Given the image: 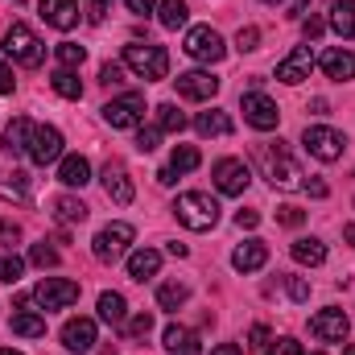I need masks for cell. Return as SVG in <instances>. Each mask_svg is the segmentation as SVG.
Masks as SVG:
<instances>
[{
	"instance_id": "1",
	"label": "cell",
	"mask_w": 355,
	"mask_h": 355,
	"mask_svg": "<svg viewBox=\"0 0 355 355\" xmlns=\"http://www.w3.org/2000/svg\"><path fill=\"white\" fill-rule=\"evenodd\" d=\"M257 166H261V174L268 178L272 190H297V186L306 182L302 166H297L293 153L285 149V141H265V145H257Z\"/></svg>"
},
{
	"instance_id": "2",
	"label": "cell",
	"mask_w": 355,
	"mask_h": 355,
	"mask_svg": "<svg viewBox=\"0 0 355 355\" xmlns=\"http://www.w3.org/2000/svg\"><path fill=\"white\" fill-rule=\"evenodd\" d=\"M174 215L178 223L190 227V232H211L219 223V202L211 194H202V190H186V194H178Z\"/></svg>"
},
{
	"instance_id": "3",
	"label": "cell",
	"mask_w": 355,
	"mask_h": 355,
	"mask_svg": "<svg viewBox=\"0 0 355 355\" xmlns=\"http://www.w3.org/2000/svg\"><path fill=\"white\" fill-rule=\"evenodd\" d=\"M124 67H128L137 79L157 83V79L170 75V54H166L162 46H149V42H128V46H124Z\"/></svg>"
},
{
	"instance_id": "4",
	"label": "cell",
	"mask_w": 355,
	"mask_h": 355,
	"mask_svg": "<svg viewBox=\"0 0 355 355\" xmlns=\"http://www.w3.org/2000/svg\"><path fill=\"white\" fill-rule=\"evenodd\" d=\"M4 54H8L12 62H21V67H42V62H46L42 37H37L29 25H21V21L8 25V33H4Z\"/></svg>"
},
{
	"instance_id": "5",
	"label": "cell",
	"mask_w": 355,
	"mask_h": 355,
	"mask_svg": "<svg viewBox=\"0 0 355 355\" xmlns=\"http://www.w3.org/2000/svg\"><path fill=\"white\" fill-rule=\"evenodd\" d=\"M132 236H137V232H132V223H124V219H120V223H107V227H103V232L91 240V252H95V261H103V265H116V261L128 252Z\"/></svg>"
},
{
	"instance_id": "6",
	"label": "cell",
	"mask_w": 355,
	"mask_h": 355,
	"mask_svg": "<svg viewBox=\"0 0 355 355\" xmlns=\"http://www.w3.org/2000/svg\"><path fill=\"white\" fill-rule=\"evenodd\" d=\"M62 132L54 128V124H33V132H29V149H25V157L33 162V166H54V162H62Z\"/></svg>"
},
{
	"instance_id": "7",
	"label": "cell",
	"mask_w": 355,
	"mask_h": 355,
	"mask_svg": "<svg viewBox=\"0 0 355 355\" xmlns=\"http://www.w3.org/2000/svg\"><path fill=\"white\" fill-rule=\"evenodd\" d=\"M33 302H37L46 314H50V310H67V306L79 302V285L67 281V277H42L37 289H33Z\"/></svg>"
},
{
	"instance_id": "8",
	"label": "cell",
	"mask_w": 355,
	"mask_h": 355,
	"mask_svg": "<svg viewBox=\"0 0 355 355\" xmlns=\"http://www.w3.org/2000/svg\"><path fill=\"white\" fill-rule=\"evenodd\" d=\"M194 62H223V54H227V46H223V37L211 29V25H194L190 33H186V46H182Z\"/></svg>"
},
{
	"instance_id": "9",
	"label": "cell",
	"mask_w": 355,
	"mask_h": 355,
	"mask_svg": "<svg viewBox=\"0 0 355 355\" xmlns=\"http://www.w3.org/2000/svg\"><path fill=\"white\" fill-rule=\"evenodd\" d=\"M103 120L112 128H137L145 120V95L141 91H128V95H116L112 103H103Z\"/></svg>"
},
{
	"instance_id": "10",
	"label": "cell",
	"mask_w": 355,
	"mask_h": 355,
	"mask_svg": "<svg viewBox=\"0 0 355 355\" xmlns=\"http://www.w3.org/2000/svg\"><path fill=\"white\" fill-rule=\"evenodd\" d=\"M302 145H306L310 157H318V162H339L343 149H347V137L335 132V128H327V124H314V128H306Z\"/></svg>"
},
{
	"instance_id": "11",
	"label": "cell",
	"mask_w": 355,
	"mask_h": 355,
	"mask_svg": "<svg viewBox=\"0 0 355 355\" xmlns=\"http://www.w3.org/2000/svg\"><path fill=\"white\" fill-rule=\"evenodd\" d=\"M211 178H215V190H219V194L236 198V194H244V190H248L252 170H248V162H240V157H223V162H215Z\"/></svg>"
},
{
	"instance_id": "12",
	"label": "cell",
	"mask_w": 355,
	"mask_h": 355,
	"mask_svg": "<svg viewBox=\"0 0 355 355\" xmlns=\"http://www.w3.org/2000/svg\"><path fill=\"white\" fill-rule=\"evenodd\" d=\"M310 71H314V50H310V46H297V50H289V54L277 62V79H281V83H289V87L306 83V79H310Z\"/></svg>"
},
{
	"instance_id": "13",
	"label": "cell",
	"mask_w": 355,
	"mask_h": 355,
	"mask_svg": "<svg viewBox=\"0 0 355 355\" xmlns=\"http://www.w3.org/2000/svg\"><path fill=\"white\" fill-rule=\"evenodd\" d=\"M347 331H352V322H347L343 310H318V314L310 318V335L322 339V343H343Z\"/></svg>"
},
{
	"instance_id": "14",
	"label": "cell",
	"mask_w": 355,
	"mask_h": 355,
	"mask_svg": "<svg viewBox=\"0 0 355 355\" xmlns=\"http://www.w3.org/2000/svg\"><path fill=\"white\" fill-rule=\"evenodd\" d=\"M103 190H107V198H112V202H120V207H128V202H132V198H137V186H132V178H128V170H124V162H116V157H112V162H107V166H103Z\"/></svg>"
},
{
	"instance_id": "15",
	"label": "cell",
	"mask_w": 355,
	"mask_h": 355,
	"mask_svg": "<svg viewBox=\"0 0 355 355\" xmlns=\"http://www.w3.org/2000/svg\"><path fill=\"white\" fill-rule=\"evenodd\" d=\"M240 107H244V120H248L252 128H261V132H268V128H277V120H281L277 103H272L268 95H261V91H248Z\"/></svg>"
},
{
	"instance_id": "16",
	"label": "cell",
	"mask_w": 355,
	"mask_h": 355,
	"mask_svg": "<svg viewBox=\"0 0 355 355\" xmlns=\"http://www.w3.org/2000/svg\"><path fill=\"white\" fill-rule=\"evenodd\" d=\"M174 83H178V95L182 99H194V103L215 99V91H219V79L211 71H186V75H178Z\"/></svg>"
},
{
	"instance_id": "17",
	"label": "cell",
	"mask_w": 355,
	"mask_h": 355,
	"mask_svg": "<svg viewBox=\"0 0 355 355\" xmlns=\"http://www.w3.org/2000/svg\"><path fill=\"white\" fill-rule=\"evenodd\" d=\"M37 12L50 29H75L79 25V0H37Z\"/></svg>"
},
{
	"instance_id": "18",
	"label": "cell",
	"mask_w": 355,
	"mask_h": 355,
	"mask_svg": "<svg viewBox=\"0 0 355 355\" xmlns=\"http://www.w3.org/2000/svg\"><path fill=\"white\" fill-rule=\"evenodd\" d=\"M318 67H322V71H327V79H335V83L355 79V54H352V50H343V46H331V50L318 58Z\"/></svg>"
},
{
	"instance_id": "19",
	"label": "cell",
	"mask_w": 355,
	"mask_h": 355,
	"mask_svg": "<svg viewBox=\"0 0 355 355\" xmlns=\"http://www.w3.org/2000/svg\"><path fill=\"white\" fill-rule=\"evenodd\" d=\"M62 347L75 355H83L95 347V322L91 318H71L67 327H62Z\"/></svg>"
},
{
	"instance_id": "20",
	"label": "cell",
	"mask_w": 355,
	"mask_h": 355,
	"mask_svg": "<svg viewBox=\"0 0 355 355\" xmlns=\"http://www.w3.org/2000/svg\"><path fill=\"white\" fill-rule=\"evenodd\" d=\"M268 265V248L265 240H244L236 252H232V268L236 272H257V268Z\"/></svg>"
},
{
	"instance_id": "21",
	"label": "cell",
	"mask_w": 355,
	"mask_h": 355,
	"mask_svg": "<svg viewBox=\"0 0 355 355\" xmlns=\"http://www.w3.org/2000/svg\"><path fill=\"white\" fill-rule=\"evenodd\" d=\"M162 347H166L170 355H202V347H198V335H194L190 327H178V322H170V327H166Z\"/></svg>"
},
{
	"instance_id": "22",
	"label": "cell",
	"mask_w": 355,
	"mask_h": 355,
	"mask_svg": "<svg viewBox=\"0 0 355 355\" xmlns=\"http://www.w3.org/2000/svg\"><path fill=\"white\" fill-rule=\"evenodd\" d=\"M95 306H99V322H107V327H124V322H128V302H124V293L103 289Z\"/></svg>"
},
{
	"instance_id": "23",
	"label": "cell",
	"mask_w": 355,
	"mask_h": 355,
	"mask_svg": "<svg viewBox=\"0 0 355 355\" xmlns=\"http://www.w3.org/2000/svg\"><path fill=\"white\" fill-rule=\"evenodd\" d=\"M58 182H62V186H87L91 162L83 153H62V162H58Z\"/></svg>"
},
{
	"instance_id": "24",
	"label": "cell",
	"mask_w": 355,
	"mask_h": 355,
	"mask_svg": "<svg viewBox=\"0 0 355 355\" xmlns=\"http://www.w3.org/2000/svg\"><path fill=\"white\" fill-rule=\"evenodd\" d=\"M157 268H162V252H157V248H137V252H128V277H132V281H149V277H157Z\"/></svg>"
},
{
	"instance_id": "25",
	"label": "cell",
	"mask_w": 355,
	"mask_h": 355,
	"mask_svg": "<svg viewBox=\"0 0 355 355\" xmlns=\"http://www.w3.org/2000/svg\"><path fill=\"white\" fill-rule=\"evenodd\" d=\"M194 132L198 137H232V116L211 107V112H198L194 116Z\"/></svg>"
},
{
	"instance_id": "26",
	"label": "cell",
	"mask_w": 355,
	"mask_h": 355,
	"mask_svg": "<svg viewBox=\"0 0 355 355\" xmlns=\"http://www.w3.org/2000/svg\"><path fill=\"white\" fill-rule=\"evenodd\" d=\"M29 132H33V120L17 116V120L4 128V153H8V157H25V149H29Z\"/></svg>"
},
{
	"instance_id": "27",
	"label": "cell",
	"mask_w": 355,
	"mask_h": 355,
	"mask_svg": "<svg viewBox=\"0 0 355 355\" xmlns=\"http://www.w3.org/2000/svg\"><path fill=\"white\" fill-rule=\"evenodd\" d=\"M293 261L297 265H310V268H318L322 261H327V244L322 240H314V236H302V240H293Z\"/></svg>"
},
{
	"instance_id": "28",
	"label": "cell",
	"mask_w": 355,
	"mask_h": 355,
	"mask_svg": "<svg viewBox=\"0 0 355 355\" xmlns=\"http://www.w3.org/2000/svg\"><path fill=\"white\" fill-rule=\"evenodd\" d=\"M331 29L339 37H355V0H335L331 4Z\"/></svg>"
},
{
	"instance_id": "29",
	"label": "cell",
	"mask_w": 355,
	"mask_h": 355,
	"mask_svg": "<svg viewBox=\"0 0 355 355\" xmlns=\"http://www.w3.org/2000/svg\"><path fill=\"white\" fill-rule=\"evenodd\" d=\"M0 198H12V202H29V198H33V186H29V174L12 170L8 178H0Z\"/></svg>"
},
{
	"instance_id": "30",
	"label": "cell",
	"mask_w": 355,
	"mask_h": 355,
	"mask_svg": "<svg viewBox=\"0 0 355 355\" xmlns=\"http://www.w3.org/2000/svg\"><path fill=\"white\" fill-rule=\"evenodd\" d=\"M12 335H21V339H42V335H46V318L33 314V310H21V314H12Z\"/></svg>"
},
{
	"instance_id": "31",
	"label": "cell",
	"mask_w": 355,
	"mask_h": 355,
	"mask_svg": "<svg viewBox=\"0 0 355 355\" xmlns=\"http://www.w3.org/2000/svg\"><path fill=\"white\" fill-rule=\"evenodd\" d=\"M54 215L62 219V223H83L91 215V207L83 198H71V194H62V198H54Z\"/></svg>"
},
{
	"instance_id": "32",
	"label": "cell",
	"mask_w": 355,
	"mask_h": 355,
	"mask_svg": "<svg viewBox=\"0 0 355 355\" xmlns=\"http://www.w3.org/2000/svg\"><path fill=\"white\" fill-rule=\"evenodd\" d=\"M50 87L58 91L62 99H79V95H83V83H79V75H75V71H67V67H58V71L50 75Z\"/></svg>"
},
{
	"instance_id": "33",
	"label": "cell",
	"mask_w": 355,
	"mask_h": 355,
	"mask_svg": "<svg viewBox=\"0 0 355 355\" xmlns=\"http://www.w3.org/2000/svg\"><path fill=\"white\" fill-rule=\"evenodd\" d=\"M186 12H190L186 0H162V4H157V21H162L166 29H182V25H186Z\"/></svg>"
},
{
	"instance_id": "34",
	"label": "cell",
	"mask_w": 355,
	"mask_h": 355,
	"mask_svg": "<svg viewBox=\"0 0 355 355\" xmlns=\"http://www.w3.org/2000/svg\"><path fill=\"white\" fill-rule=\"evenodd\" d=\"M186 297H190V289H186L182 281H166V285L157 289V306H162V310H178V306H186Z\"/></svg>"
},
{
	"instance_id": "35",
	"label": "cell",
	"mask_w": 355,
	"mask_h": 355,
	"mask_svg": "<svg viewBox=\"0 0 355 355\" xmlns=\"http://www.w3.org/2000/svg\"><path fill=\"white\" fill-rule=\"evenodd\" d=\"M198 162H202V153H198L194 145H174V153H170V166H174L178 174H190V170H198Z\"/></svg>"
},
{
	"instance_id": "36",
	"label": "cell",
	"mask_w": 355,
	"mask_h": 355,
	"mask_svg": "<svg viewBox=\"0 0 355 355\" xmlns=\"http://www.w3.org/2000/svg\"><path fill=\"white\" fill-rule=\"evenodd\" d=\"M157 128L162 132H182L186 128V116L178 112V103H162L157 107Z\"/></svg>"
},
{
	"instance_id": "37",
	"label": "cell",
	"mask_w": 355,
	"mask_h": 355,
	"mask_svg": "<svg viewBox=\"0 0 355 355\" xmlns=\"http://www.w3.org/2000/svg\"><path fill=\"white\" fill-rule=\"evenodd\" d=\"M21 272H25V261H21L17 252H0V281H4V285H17Z\"/></svg>"
},
{
	"instance_id": "38",
	"label": "cell",
	"mask_w": 355,
	"mask_h": 355,
	"mask_svg": "<svg viewBox=\"0 0 355 355\" xmlns=\"http://www.w3.org/2000/svg\"><path fill=\"white\" fill-rule=\"evenodd\" d=\"M58 261H62V257H58V248H50L46 240L29 248V265H37V268H58Z\"/></svg>"
},
{
	"instance_id": "39",
	"label": "cell",
	"mask_w": 355,
	"mask_h": 355,
	"mask_svg": "<svg viewBox=\"0 0 355 355\" xmlns=\"http://www.w3.org/2000/svg\"><path fill=\"white\" fill-rule=\"evenodd\" d=\"M83 58H87V50H83L79 42H58V62H62L67 71H75V67H83Z\"/></svg>"
},
{
	"instance_id": "40",
	"label": "cell",
	"mask_w": 355,
	"mask_h": 355,
	"mask_svg": "<svg viewBox=\"0 0 355 355\" xmlns=\"http://www.w3.org/2000/svg\"><path fill=\"white\" fill-rule=\"evenodd\" d=\"M124 331H128V339H149V331H153V314H137V318H128Z\"/></svg>"
},
{
	"instance_id": "41",
	"label": "cell",
	"mask_w": 355,
	"mask_h": 355,
	"mask_svg": "<svg viewBox=\"0 0 355 355\" xmlns=\"http://www.w3.org/2000/svg\"><path fill=\"white\" fill-rule=\"evenodd\" d=\"M257 42H261V29H257V25H244V29L236 33V50H240V54L257 50Z\"/></svg>"
},
{
	"instance_id": "42",
	"label": "cell",
	"mask_w": 355,
	"mask_h": 355,
	"mask_svg": "<svg viewBox=\"0 0 355 355\" xmlns=\"http://www.w3.org/2000/svg\"><path fill=\"white\" fill-rule=\"evenodd\" d=\"M277 223L281 227H302L306 223V211L302 207H277Z\"/></svg>"
},
{
	"instance_id": "43",
	"label": "cell",
	"mask_w": 355,
	"mask_h": 355,
	"mask_svg": "<svg viewBox=\"0 0 355 355\" xmlns=\"http://www.w3.org/2000/svg\"><path fill=\"white\" fill-rule=\"evenodd\" d=\"M157 141H162V128H157V124L137 132V149H141V153H153V149H157Z\"/></svg>"
},
{
	"instance_id": "44",
	"label": "cell",
	"mask_w": 355,
	"mask_h": 355,
	"mask_svg": "<svg viewBox=\"0 0 355 355\" xmlns=\"http://www.w3.org/2000/svg\"><path fill=\"white\" fill-rule=\"evenodd\" d=\"M322 29H327V21H322V17H314V12H310V17H302V33H306V42H318V37H322Z\"/></svg>"
},
{
	"instance_id": "45",
	"label": "cell",
	"mask_w": 355,
	"mask_h": 355,
	"mask_svg": "<svg viewBox=\"0 0 355 355\" xmlns=\"http://www.w3.org/2000/svg\"><path fill=\"white\" fill-rule=\"evenodd\" d=\"M17 240H21V227L12 219H0V248H12Z\"/></svg>"
},
{
	"instance_id": "46",
	"label": "cell",
	"mask_w": 355,
	"mask_h": 355,
	"mask_svg": "<svg viewBox=\"0 0 355 355\" xmlns=\"http://www.w3.org/2000/svg\"><path fill=\"white\" fill-rule=\"evenodd\" d=\"M268 355H302V343H297V339H277V343L268 347Z\"/></svg>"
},
{
	"instance_id": "47",
	"label": "cell",
	"mask_w": 355,
	"mask_h": 355,
	"mask_svg": "<svg viewBox=\"0 0 355 355\" xmlns=\"http://www.w3.org/2000/svg\"><path fill=\"white\" fill-rule=\"evenodd\" d=\"M103 17H107V0H87V21L91 25H103Z\"/></svg>"
},
{
	"instance_id": "48",
	"label": "cell",
	"mask_w": 355,
	"mask_h": 355,
	"mask_svg": "<svg viewBox=\"0 0 355 355\" xmlns=\"http://www.w3.org/2000/svg\"><path fill=\"white\" fill-rule=\"evenodd\" d=\"M99 79H103L107 87H112V83H124V67H120V62H107V67L99 71Z\"/></svg>"
},
{
	"instance_id": "49",
	"label": "cell",
	"mask_w": 355,
	"mask_h": 355,
	"mask_svg": "<svg viewBox=\"0 0 355 355\" xmlns=\"http://www.w3.org/2000/svg\"><path fill=\"white\" fill-rule=\"evenodd\" d=\"M128 4V12H137V17H149V12H157V0H124Z\"/></svg>"
},
{
	"instance_id": "50",
	"label": "cell",
	"mask_w": 355,
	"mask_h": 355,
	"mask_svg": "<svg viewBox=\"0 0 355 355\" xmlns=\"http://www.w3.org/2000/svg\"><path fill=\"white\" fill-rule=\"evenodd\" d=\"M289 293H293V302H306L310 297V285L302 277H289Z\"/></svg>"
},
{
	"instance_id": "51",
	"label": "cell",
	"mask_w": 355,
	"mask_h": 355,
	"mask_svg": "<svg viewBox=\"0 0 355 355\" xmlns=\"http://www.w3.org/2000/svg\"><path fill=\"white\" fill-rule=\"evenodd\" d=\"M302 186H306V190H310V194H314V198H327V194H331V190H327V182H322V178H306V182H302Z\"/></svg>"
},
{
	"instance_id": "52",
	"label": "cell",
	"mask_w": 355,
	"mask_h": 355,
	"mask_svg": "<svg viewBox=\"0 0 355 355\" xmlns=\"http://www.w3.org/2000/svg\"><path fill=\"white\" fill-rule=\"evenodd\" d=\"M12 87H17V79H12V71L0 62V95H12Z\"/></svg>"
},
{
	"instance_id": "53",
	"label": "cell",
	"mask_w": 355,
	"mask_h": 355,
	"mask_svg": "<svg viewBox=\"0 0 355 355\" xmlns=\"http://www.w3.org/2000/svg\"><path fill=\"white\" fill-rule=\"evenodd\" d=\"M236 223H240V227H257L261 215H257V211H236Z\"/></svg>"
},
{
	"instance_id": "54",
	"label": "cell",
	"mask_w": 355,
	"mask_h": 355,
	"mask_svg": "<svg viewBox=\"0 0 355 355\" xmlns=\"http://www.w3.org/2000/svg\"><path fill=\"white\" fill-rule=\"evenodd\" d=\"M157 182H162V186H174V182H178V170H174V166H166V170H157Z\"/></svg>"
},
{
	"instance_id": "55",
	"label": "cell",
	"mask_w": 355,
	"mask_h": 355,
	"mask_svg": "<svg viewBox=\"0 0 355 355\" xmlns=\"http://www.w3.org/2000/svg\"><path fill=\"white\" fill-rule=\"evenodd\" d=\"M211 355H244V352H240L236 343H219V347H215V352H211Z\"/></svg>"
},
{
	"instance_id": "56",
	"label": "cell",
	"mask_w": 355,
	"mask_h": 355,
	"mask_svg": "<svg viewBox=\"0 0 355 355\" xmlns=\"http://www.w3.org/2000/svg\"><path fill=\"white\" fill-rule=\"evenodd\" d=\"M265 339H268V331L265 327H257V331H252V347H265Z\"/></svg>"
},
{
	"instance_id": "57",
	"label": "cell",
	"mask_w": 355,
	"mask_h": 355,
	"mask_svg": "<svg viewBox=\"0 0 355 355\" xmlns=\"http://www.w3.org/2000/svg\"><path fill=\"white\" fill-rule=\"evenodd\" d=\"M306 8H310V0H293V4H289V12H293V17H302Z\"/></svg>"
},
{
	"instance_id": "58",
	"label": "cell",
	"mask_w": 355,
	"mask_h": 355,
	"mask_svg": "<svg viewBox=\"0 0 355 355\" xmlns=\"http://www.w3.org/2000/svg\"><path fill=\"white\" fill-rule=\"evenodd\" d=\"M343 240H347V244L355 248V223H347V227H343Z\"/></svg>"
},
{
	"instance_id": "59",
	"label": "cell",
	"mask_w": 355,
	"mask_h": 355,
	"mask_svg": "<svg viewBox=\"0 0 355 355\" xmlns=\"http://www.w3.org/2000/svg\"><path fill=\"white\" fill-rule=\"evenodd\" d=\"M0 355H21V352H12V347H0Z\"/></svg>"
},
{
	"instance_id": "60",
	"label": "cell",
	"mask_w": 355,
	"mask_h": 355,
	"mask_svg": "<svg viewBox=\"0 0 355 355\" xmlns=\"http://www.w3.org/2000/svg\"><path fill=\"white\" fill-rule=\"evenodd\" d=\"M265 4H281V0H265Z\"/></svg>"
},
{
	"instance_id": "61",
	"label": "cell",
	"mask_w": 355,
	"mask_h": 355,
	"mask_svg": "<svg viewBox=\"0 0 355 355\" xmlns=\"http://www.w3.org/2000/svg\"><path fill=\"white\" fill-rule=\"evenodd\" d=\"M347 355H355V347H347Z\"/></svg>"
},
{
	"instance_id": "62",
	"label": "cell",
	"mask_w": 355,
	"mask_h": 355,
	"mask_svg": "<svg viewBox=\"0 0 355 355\" xmlns=\"http://www.w3.org/2000/svg\"><path fill=\"white\" fill-rule=\"evenodd\" d=\"M318 355H322V352H318Z\"/></svg>"
}]
</instances>
